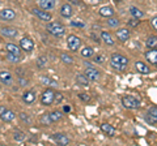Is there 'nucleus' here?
<instances>
[{"mask_svg": "<svg viewBox=\"0 0 157 146\" xmlns=\"http://www.w3.org/2000/svg\"><path fill=\"white\" fill-rule=\"evenodd\" d=\"M55 99H56L58 102H60V100L63 99V97H62V94H59V93H58V94H55Z\"/></svg>", "mask_w": 157, "mask_h": 146, "instance_id": "nucleus-44", "label": "nucleus"}, {"mask_svg": "<svg viewBox=\"0 0 157 146\" xmlns=\"http://www.w3.org/2000/svg\"><path fill=\"white\" fill-rule=\"evenodd\" d=\"M127 24H128V26H131V27H134V26H136L137 25V24H139V18H132V20H130L128 22H127Z\"/></svg>", "mask_w": 157, "mask_h": 146, "instance_id": "nucleus-39", "label": "nucleus"}, {"mask_svg": "<svg viewBox=\"0 0 157 146\" xmlns=\"http://www.w3.org/2000/svg\"><path fill=\"white\" fill-rule=\"evenodd\" d=\"M151 25H152V27H153L155 30H157V16H155V17L151 20Z\"/></svg>", "mask_w": 157, "mask_h": 146, "instance_id": "nucleus-41", "label": "nucleus"}, {"mask_svg": "<svg viewBox=\"0 0 157 146\" xmlns=\"http://www.w3.org/2000/svg\"><path fill=\"white\" fill-rule=\"evenodd\" d=\"M39 121H41V124H43V125H50V124H52V120L50 118V114H43L41 116V119H39Z\"/></svg>", "mask_w": 157, "mask_h": 146, "instance_id": "nucleus-27", "label": "nucleus"}, {"mask_svg": "<svg viewBox=\"0 0 157 146\" xmlns=\"http://www.w3.org/2000/svg\"><path fill=\"white\" fill-rule=\"evenodd\" d=\"M52 138L58 145H62V146H66V145H68V142H70V138L63 133H55L52 136Z\"/></svg>", "mask_w": 157, "mask_h": 146, "instance_id": "nucleus-12", "label": "nucleus"}, {"mask_svg": "<svg viewBox=\"0 0 157 146\" xmlns=\"http://www.w3.org/2000/svg\"><path fill=\"white\" fill-rule=\"evenodd\" d=\"M41 81H42V84L46 86H56V82L52 81L51 78H48V77H41Z\"/></svg>", "mask_w": 157, "mask_h": 146, "instance_id": "nucleus-31", "label": "nucleus"}, {"mask_svg": "<svg viewBox=\"0 0 157 146\" xmlns=\"http://www.w3.org/2000/svg\"><path fill=\"white\" fill-rule=\"evenodd\" d=\"M130 30L126 27H122V29H118L117 30V38L119 39L121 42H127L130 39Z\"/></svg>", "mask_w": 157, "mask_h": 146, "instance_id": "nucleus-9", "label": "nucleus"}, {"mask_svg": "<svg viewBox=\"0 0 157 146\" xmlns=\"http://www.w3.org/2000/svg\"><path fill=\"white\" fill-rule=\"evenodd\" d=\"M72 25H73V26H80V27H84V22H77V21H72Z\"/></svg>", "mask_w": 157, "mask_h": 146, "instance_id": "nucleus-43", "label": "nucleus"}, {"mask_svg": "<svg viewBox=\"0 0 157 146\" xmlns=\"http://www.w3.org/2000/svg\"><path fill=\"white\" fill-rule=\"evenodd\" d=\"M67 45L71 51H77L81 46V39L78 37L71 34V35H68V38H67Z\"/></svg>", "mask_w": 157, "mask_h": 146, "instance_id": "nucleus-5", "label": "nucleus"}, {"mask_svg": "<svg viewBox=\"0 0 157 146\" xmlns=\"http://www.w3.org/2000/svg\"><path fill=\"white\" fill-rule=\"evenodd\" d=\"M85 76L89 78L90 81H98L100 80V71L96 69V68H93V67H86V69H85Z\"/></svg>", "mask_w": 157, "mask_h": 146, "instance_id": "nucleus-6", "label": "nucleus"}, {"mask_svg": "<svg viewBox=\"0 0 157 146\" xmlns=\"http://www.w3.org/2000/svg\"><path fill=\"white\" fill-rule=\"evenodd\" d=\"M100 14L104 17H111V16H114V9H113L110 5L102 7V8H100Z\"/></svg>", "mask_w": 157, "mask_h": 146, "instance_id": "nucleus-21", "label": "nucleus"}, {"mask_svg": "<svg viewBox=\"0 0 157 146\" xmlns=\"http://www.w3.org/2000/svg\"><path fill=\"white\" fill-rule=\"evenodd\" d=\"M76 81H77V84H80V85H82V86H86L88 84H89V78L85 76V75H77V77H76Z\"/></svg>", "mask_w": 157, "mask_h": 146, "instance_id": "nucleus-26", "label": "nucleus"}, {"mask_svg": "<svg viewBox=\"0 0 157 146\" xmlns=\"http://www.w3.org/2000/svg\"><path fill=\"white\" fill-rule=\"evenodd\" d=\"M55 4H56V0H39V7L42 9H46V11L54 9Z\"/></svg>", "mask_w": 157, "mask_h": 146, "instance_id": "nucleus-14", "label": "nucleus"}, {"mask_svg": "<svg viewBox=\"0 0 157 146\" xmlns=\"http://www.w3.org/2000/svg\"><path fill=\"white\" fill-rule=\"evenodd\" d=\"M78 97H80V98H81L82 100H85V102H88V100L90 99V97H89V95H86V94H84V93H81Z\"/></svg>", "mask_w": 157, "mask_h": 146, "instance_id": "nucleus-42", "label": "nucleus"}, {"mask_svg": "<svg viewBox=\"0 0 157 146\" xmlns=\"http://www.w3.org/2000/svg\"><path fill=\"white\" fill-rule=\"evenodd\" d=\"M110 64L117 71H124L127 64H128V59L126 56L121 55V53H114L110 57Z\"/></svg>", "mask_w": 157, "mask_h": 146, "instance_id": "nucleus-1", "label": "nucleus"}, {"mask_svg": "<svg viewBox=\"0 0 157 146\" xmlns=\"http://www.w3.org/2000/svg\"><path fill=\"white\" fill-rule=\"evenodd\" d=\"M101 130H102L104 133H106L107 136H110V137L115 136V129H114V126L110 125V124H107V123L101 124Z\"/></svg>", "mask_w": 157, "mask_h": 146, "instance_id": "nucleus-18", "label": "nucleus"}, {"mask_svg": "<svg viewBox=\"0 0 157 146\" xmlns=\"http://www.w3.org/2000/svg\"><path fill=\"white\" fill-rule=\"evenodd\" d=\"M2 34L3 35H6V37H9V38H14L18 34V31L14 27H3L2 29Z\"/></svg>", "mask_w": 157, "mask_h": 146, "instance_id": "nucleus-20", "label": "nucleus"}, {"mask_svg": "<svg viewBox=\"0 0 157 146\" xmlns=\"http://www.w3.org/2000/svg\"><path fill=\"white\" fill-rule=\"evenodd\" d=\"M72 13H73V11H72V7L70 5V4H64V5H62V8H60V14H62L63 17L68 18V17L72 16Z\"/></svg>", "mask_w": 157, "mask_h": 146, "instance_id": "nucleus-19", "label": "nucleus"}, {"mask_svg": "<svg viewBox=\"0 0 157 146\" xmlns=\"http://www.w3.org/2000/svg\"><path fill=\"white\" fill-rule=\"evenodd\" d=\"M107 25H109L110 27H115V26L119 25V20L111 16V17H109V20H107Z\"/></svg>", "mask_w": 157, "mask_h": 146, "instance_id": "nucleus-35", "label": "nucleus"}, {"mask_svg": "<svg viewBox=\"0 0 157 146\" xmlns=\"http://www.w3.org/2000/svg\"><path fill=\"white\" fill-rule=\"evenodd\" d=\"M63 110H64V112H70V111H71V107H70V106H64V108H63Z\"/></svg>", "mask_w": 157, "mask_h": 146, "instance_id": "nucleus-46", "label": "nucleus"}, {"mask_svg": "<svg viewBox=\"0 0 157 146\" xmlns=\"http://www.w3.org/2000/svg\"><path fill=\"white\" fill-rule=\"evenodd\" d=\"M135 67H136V69L139 71L140 73H143V75H149V73H151V68L147 65L145 63H143V61H136Z\"/></svg>", "mask_w": 157, "mask_h": 146, "instance_id": "nucleus-16", "label": "nucleus"}, {"mask_svg": "<svg viewBox=\"0 0 157 146\" xmlns=\"http://www.w3.org/2000/svg\"><path fill=\"white\" fill-rule=\"evenodd\" d=\"M94 61H96V63H98V64H102V63L105 61V57L102 56V55H100V56H96V57H94Z\"/></svg>", "mask_w": 157, "mask_h": 146, "instance_id": "nucleus-40", "label": "nucleus"}, {"mask_svg": "<svg viewBox=\"0 0 157 146\" xmlns=\"http://www.w3.org/2000/svg\"><path fill=\"white\" fill-rule=\"evenodd\" d=\"M0 81L4 85H11L12 84V75L8 71H2L0 72Z\"/></svg>", "mask_w": 157, "mask_h": 146, "instance_id": "nucleus-15", "label": "nucleus"}, {"mask_svg": "<svg viewBox=\"0 0 157 146\" xmlns=\"http://www.w3.org/2000/svg\"><path fill=\"white\" fill-rule=\"evenodd\" d=\"M145 45H147L148 48H156L157 47V37L156 35L148 37V39L145 41Z\"/></svg>", "mask_w": 157, "mask_h": 146, "instance_id": "nucleus-24", "label": "nucleus"}, {"mask_svg": "<svg viewBox=\"0 0 157 146\" xmlns=\"http://www.w3.org/2000/svg\"><path fill=\"white\" fill-rule=\"evenodd\" d=\"M122 103H123V106L126 108H130V110H136L140 107V100L132 95L123 97V98H122Z\"/></svg>", "mask_w": 157, "mask_h": 146, "instance_id": "nucleus-3", "label": "nucleus"}, {"mask_svg": "<svg viewBox=\"0 0 157 146\" xmlns=\"http://www.w3.org/2000/svg\"><path fill=\"white\" fill-rule=\"evenodd\" d=\"M145 121H147L148 124L156 125V124H157V118H155V116H152L151 114L147 112V114H145Z\"/></svg>", "mask_w": 157, "mask_h": 146, "instance_id": "nucleus-33", "label": "nucleus"}, {"mask_svg": "<svg viewBox=\"0 0 157 146\" xmlns=\"http://www.w3.org/2000/svg\"><path fill=\"white\" fill-rule=\"evenodd\" d=\"M47 31L51 34V35L56 37V38H60L64 35L66 33V27L62 25L60 22H50L47 25Z\"/></svg>", "mask_w": 157, "mask_h": 146, "instance_id": "nucleus-2", "label": "nucleus"}, {"mask_svg": "<svg viewBox=\"0 0 157 146\" xmlns=\"http://www.w3.org/2000/svg\"><path fill=\"white\" fill-rule=\"evenodd\" d=\"M145 59L151 64L157 65V48H149V51L145 52Z\"/></svg>", "mask_w": 157, "mask_h": 146, "instance_id": "nucleus-11", "label": "nucleus"}, {"mask_svg": "<svg viewBox=\"0 0 157 146\" xmlns=\"http://www.w3.org/2000/svg\"><path fill=\"white\" fill-rule=\"evenodd\" d=\"M20 59H21V57H20L18 55H14V53H11V52L7 53V60L11 61V63H18Z\"/></svg>", "mask_w": 157, "mask_h": 146, "instance_id": "nucleus-29", "label": "nucleus"}, {"mask_svg": "<svg viewBox=\"0 0 157 146\" xmlns=\"http://www.w3.org/2000/svg\"><path fill=\"white\" fill-rule=\"evenodd\" d=\"M20 118H21V120H22V121H26L28 124H30V123H32L30 118H29V116H28L25 112H21V114H20Z\"/></svg>", "mask_w": 157, "mask_h": 146, "instance_id": "nucleus-38", "label": "nucleus"}, {"mask_svg": "<svg viewBox=\"0 0 157 146\" xmlns=\"http://www.w3.org/2000/svg\"><path fill=\"white\" fill-rule=\"evenodd\" d=\"M6 48H7L8 52L14 53V55H18L20 56V53H21V51H20V47L16 46V45H13V43H8V45L6 46Z\"/></svg>", "mask_w": 157, "mask_h": 146, "instance_id": "nucleus-23", "label": "nucleus"}, {"mask_svg": "<svg viewBox=\"0 0 157 146\" xmlns=\"http://www.w3.org/2000/svg\"><path fill=\"white\" fill-rule=\"evenodd\" d=\"M62 112H59V111H54V112H50V118L52 120V123H55V121L60 120L62 119Z\"/></svg>", "mask_w": 157, "mask_h": 146, "instance_id": "nucleus-32", "label": "nucleus"}, {"mask_svg": "<svg viewBox=\"0 0 157 146\" xmlns=\"http://www.w3.org/2000/svg\"><path fill=\"white\" fill-rule=\"evenodd\" d=\"M60 59H62V61L64 63V64H72V63H73V59L70 55H67V53H62Z\"/></svg>", "mask_w": 157, "mask_h": 146, "instance_id": "nucleus-36", "label": "nucleus"}, {"mask_svg": "<svg viewBox=\"0 0 157 146\" xmlns=\"http://www.w3.org/2000/svg\"><path fill=\"white\" fill-rule=\"evenodd\" d=\"M14 112L13 111H11V110H8V108H6V107H0V118H2V120H4V121H12L13 119H14Z\"/></svg>", "mask_w": 157, "mask_h": 146, "instance_id": "nucleus-7", "label": "nucleus"}, {"mask_svg": "<svg viewBox=\"0 0 157 146\" xmlns=\"http://www.w3.org/2000/svg\"><path fill=\"white\" fill-rule=\"evenodd\" d=\"M25 137H26L25 133L21 132V130H16L14 134H13V138L16 141H24V140H25Z\"/></svg>", "mask_w": 157, "mask_h": 146, "instance_id": "nucleus-34", "label": "nucleus"}, {"mask_svg": "<svg viewBox=\"0 0 157 146\" xmlns=\"http://www.w3.org/2000/svg\"><path fill=\"white\" fill-rule=\"evenodd\" d=\"M28 84V81L26 80H24V78H20V85H22V86H25Z\"/></svg>", "mask_w": 157, "mask_h": 146, "instance_id": "nucleus-45", "label": "nucleus"}, {"mask_svg": "<svg viewBox=\"0 0 157 146\" xmlns=\"http://www.w3.org/2000/svg\"><path fill=\"white\" fill-rule=\"evenodd\" d=\"M93 53H94V51H93L92 47H84L81 51V55L84 57H90V56H93Z\"/></svg>", "mask_w": 157, "mask_h": 146, "instance_id": "nucleus-28", "label": "nucleus"}, {"mask_svg": "<svg viewBox=\"0 0 157 146\" xmlns=\"http://www.w3.org/2000/svg\"><path fill=\"white\" fill-rule=\"evenodd\" d=\"M32 12L36 14V16L39 18V20H42V21H50L51 20V14L50 13H47V12H45V11H42V9H37V8H34V9H32Z\"/></svg>", "mask_w": 157, "mask_h": 146, "instance_id": "nucleus-10", "label": "nucleus"}, {"mask_svg": "<svg viewBox=\"0 0 157 146\" xmlns=\"http://www.w3.org/2000/svg\"><path fill=\"white\" fill-rule=\"evenodd\" d=\"M101 39L104 41L107 46H113L114 45V41H113V38H111V35L107 31H102L101 33Z\"/></svg>", "mask_w": 157, "mask_h": 146, "instance_id": "nucleus-22", "label": "nucleus"}, {"mask_svg": "<svg viewBox=\"0 0 157 146\" xmlns=\"http://www.w3.org/2000/svg\"><path fill=\"white\" fill-rule=\"evenodd\" d=\"M14 17H16V13H14L12 9H3L2 12H0V18L2 20H6V21H12L14 20Z\"/></svg>", "mask_w": 157, "mask_h": 146, "instance_id": "nucleus-13", "label": "nucleus"}, {"mask_svg": "<svg viewBox=\"0 0 157 146\" xmlns=\"http://www.w3.org/2000/svg\"><path fill=\"white\" fill-rule=\"evenodd\" d=\"M130 13H131V16L135 17V18H141L144 16V13L141 12L139 8H136V7H131L130 8Z\"/></svg>", "mask_w": 157, "mask_h": 146, "instance_id": "nucleus-25", "label": "nucleus"}, {"mask_svg": "<svg viewBox=\"0 0 157 146\" xmlns=\"http://www.w3.org/2000/svg\"><path fill=\"white\" fill-rule=\"evenodd\" d=\"M54 100H55V91H54L52 89H46V90L42 93V97H41L42 104L50 106V104H52Z\"/></svg>", "mask_w": 157, "mask_h": 146, "instance_id": "nucleus-4", "label": "nucleus"}, {"mask_svg": "<svg viewBox=\"0 0 157 146\" xmlns=\"http://www.w3.org/2000/svg\"><path fill=\"white\" fill-rule=\"evenodd\" d=\"M20 47H21L24 51L30 52V51H33V48H34V43H33V41L30 39V38L24 37L20 41Z\"/></svg>", "mask_w": 157, "mask_h": 146, "instance_id": "nucleus-8", "label": "nucleus"}, {"mask_svg": "<svg viewBox=\"0 0 157 146\" xmlns=\"http://www.w3.org/2000/svg\"><path fill=\"white\" fill-rule=\"evenodd\" d=\"M37 65L39 68H45L47 65V57L46 56H39L37 59Z\"/></svg>", "mask_w": 157, "mask_h": 146, "instance_id": "nucleus-30", "label": "nucleus"}, {"mask_svg": "<svg viewBox=\"0 0 157 146\" xmlns=\"http://www.w3.org/2000/svg\"><path fill=\"white\" fill-rule=\"evenodd\" d=\"M22 99L25 102L26 104H32L34 100H36V94H34L33 90H29V91H25L22 94Z\"/></svg>", "mask_w": 157, "mask_h": 146, "instance_id": "nucleus-17", "label": "nucleus"}, {"mask_svg": "<svg viewBox=\"0 0 157 146\" xmlns=\"http://www.w3.org/2000/svg\"><path fill=\"white\" fill-rule=\"evenodd\" d=\"M148 114H151L152 116H155V118H157V106H152L148 108Z\"/></svg>", "mask_w": 157, "mask_h": 146, "instance_id": "nucleus-37", "label": "nucleus"}]
</instances>
